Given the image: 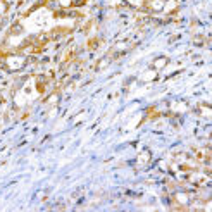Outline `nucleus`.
<instances>
[{
    "mask_svg": "<svg viewBox=\"0 0 212 212\" xmlns=\"http://www.w3.org/2000/svg\"><path fill=\"white\" fill-rule=\"evenodd\" d=\"M97 45H98V40H91L90 43H88V47H90L91 50H95V48H97Z\"/></svg>",
    "mask_w": 212,
    "mask_h": 212,
    "instance_id": "nucleus-3",
    "label": "nucleus"
},
{
    "mask_svg": "<svg viewBox=\"0 0 212 212\" xmlns=\"http://www.w3.org/2000/svg\"><path fill=\"white\" fill-rule=\"evenodd\" d=\"M178 9V4H176V0H169L167 4H166V10L167 12H174V10Z\"/></svg>",
    "mask_w": 212,
    "mask_h": 212,
    "instance_id": "nucleus-1",
    "label": "nucleus"
},
{
    "mask_svg": "<svg viewBox=\"0 0 212 212\" xmlns=\"http://www.w3.org/2000/svg\"><path fill=\"white\" fill-rule=\"evenodd\" d=\"M166 64H167V59H164V57H162V59H159V61H155V64H154V67H155V69H160V67H164Z\"/></svg>",
    "mask_w": 212,
    "mask_h": 212,
    "instance_id": "nucleus-2",
    "label": "nucleus"
}]
</instances>
